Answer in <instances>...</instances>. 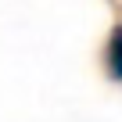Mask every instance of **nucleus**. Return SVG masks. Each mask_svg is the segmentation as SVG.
I'll return each mask as SVG.
<instances>
[{
    "mask_svg": "<svg viewBox=\"0 0 122 122\" xmlns=\"http://www.w3.org/2000/svg\"><path fill=\"white\" fill-rule=\"evenodd\" d=\"M104 68H108V79L122 83V22H115L111 32H108V43H104Z\"/></svg>",
    "mask_w": 122,
    "mask_h": 122,
    "instance_id": "nucleus-1",
    "label": "nucleus"
}]
</instances>
